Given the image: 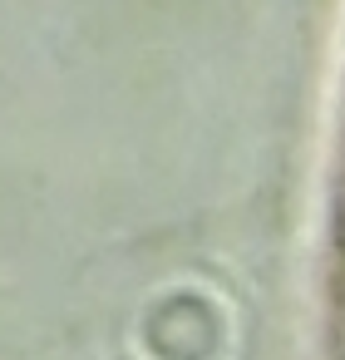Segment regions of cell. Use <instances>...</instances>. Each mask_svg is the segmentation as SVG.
<instances>
[{
  "label": "cell",
  "instance_id": "obj_1",
  "mask_svg": "<svg viewBox=\"0 0 345 360\" xmlns=\"http://www.w3.org/2000/svg\"><path fill=\"white\" fill-rule=\"evenodd\" d=\"M315 360H345V65L320 153L315 217Z\"/></svg>",
  "mask_w": 345,
  "mask_h": 360
}]
</instances>
